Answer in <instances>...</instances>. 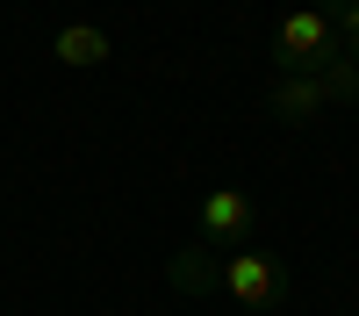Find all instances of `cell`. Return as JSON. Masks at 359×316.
<instances>
[{
    "instance_id": "1",
    "label": "cell",
    "mask_w": 359,
    "mask_h": 316,
    "mask_svg": "<svg viewBox=\"0 0 359 316\" xmlns=\"http://www.w3.org/2000/svg\"><path fill=\"white\" fill-rule=\"evenodd\" d=\"M252 230H259V209H252L245 187H216V194L194 201V245L237 252V245H252Z\"/></svg>"
},
{
    "instance_id": "2",
    "label": "cell",
    "mask_w": 359,
    "mask_h": 316,
    "mask_svg": "<svg viewBox=\"0 0 359 316\" xmlns=\"http://www.w3.org/2000/svg\"><path fill=\"white\" fill-rule=\"evenodd\" d=\"M331 50H345V43H338V29L323 22V8L280 15V29H273V72H316Z\"/></svg>"
},
{
    "instance_id": "3",
    "label": "cell",
    "mask_w": 359,
    "mask_h": 316,
    "mask_svg": "<svg viewBox=\"0 0 359 316\" xmlns=\"http://www.w3.org/2000/svg\"><path fill=\"white\" fill-rule=\"evenodd\" d=\"M223 295H230L237 309H273V302L287 295V266H280L273 252L237 245V252H223Z\"/></svg>"
},
{
    "instance_id": "4",
    "label": "cell",
    "mask_w": 359,
    "mask_h": 316,
    "mask_svg": "<svg viewBox=\"0 0 359 316\" xmlns=\"http://www.w3.org/2000/svg\"><path fill=\"white\" fill-rule=\"evenodd\" d=\"M50 57H57V65H72V72H94V65H108V57H115V43H108L101 22H57Z\"/></svg>"
},
{
    "instance_id": "5",
    "label": "cell",
    "mask_w": 359,
    "mask_h": 316,
    "mask_svg": "<svg viewBox=\"0 0 359 316\" xmlns=\"http://www.w3.org/2000/svg\"><path fill=\"white\" fill-rule=\"evenodd\" d=\"M323 101H331V94H323V79H316V72H280L273 86H266V108H273L280 123H309Z\"/></svg>"
},
{
    "instance_id": "6",
    "label": "cell",
    "mask_w": 359,
    "mask_h": 316,
    "mask_svg": "<svg viewBox=\"0 0 359 316\" xmlns=\"http://www.w3.org/2000/svg\"><path fill=\"white\" fill-rule=\"evenodd\" d=\"M165 280L180 287V295H223V252H208V245H187V252H172Z\"/></svg>"
},
{
    "instance_id": "7",
    "label": "cell",
    "mask_w": 359,
    "mask_h": 316,
    "mask_svg": "<svg viewBox=\"0 0 359 316\" xmlns=\"http://www.w3.org/2000/svg\"><path fill=\"white\" fill-rule=\"evenodd\" d=\"M323 22L338 29L345 50H359V0H323Z\"/></svg>"
},
{
    "instance_id": "8",
    "label": "cell",
    "mask_w": 359,
    "mask_h": 316,
    "mask_svg": "<svg viewBox=\"0 0 359 316\" xmlns=\"http://www.w3.org/2000/svg\"><path fill=\"white\" fill-rule=\"evenodd\" d=\"M352 57H359V50H352Z\"/></svg>"
}]
</instances>
